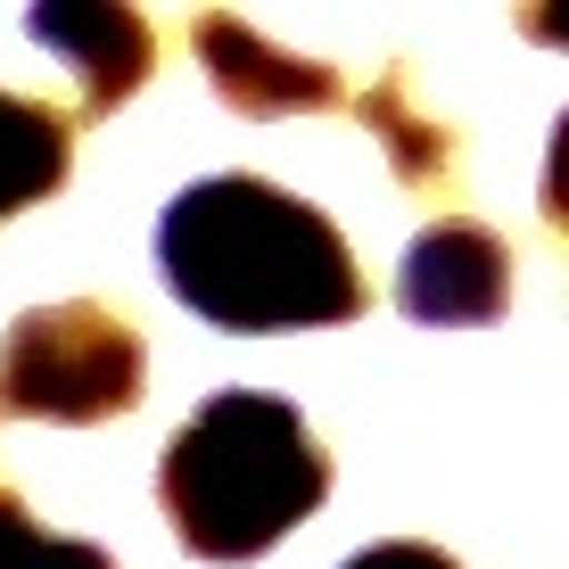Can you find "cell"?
Returning <instances> with one entry per match:
<instances>
[{"label":"cell","mask_w":569,"mask_h":569,"mask_svg":"<svg viewBox=\"0 0 569 569\" xmlns=\"http://www.w3.org/2000/svg\"><path fill=\"white\" fill-rule=\"evenodd\" d=\"M330 496V462L281 397L223 388L166 438L157 503L199 561H257Z\"/></svg>","instance_id":"2"},{"label":"cell","mask_w":569,"mask_h":569,"mask_svg":"<svg viewBox=\"0 0 569 569\" xmlns=\"http://www.w3.org/2000/svg\"><path fill=\"white\" fill-rule=\"evenodd\" d=\"M157 272L214 330H322L363 313V272L330 214L257 173L190 182L157 214Z\"/></svg>","instance_id":"1"},{"label":"cell","mask_w":569,"mask_h":569,"mask_svg":"<svg viewBox=\"0 0 569 569\" xmlns=\"http://www.w3.org/2000/svg\"><path fill=\"white\" fill-rule=\"evenodd\" d=\"M363 124H371V141L388 149V166H397L413 190L455 182V132H446L438 116L413 108V83H405V67H388L380 83L363 91Z\"/></svg>","instance_id":"8"},{"label":"cell","mask_w":569,"mask_h":569,"mask_svg":"<svg viewBox=\"0 0 569 569\" xmlns=\"http://www.w3.org/2000/svg\"><path fill=\"white\" fill-rule=\"evenodd\" d=\"M67 157H74V124L50 100H17L0 91V223L26 214L33 199H50L67 182Z\"/></svg>","instance_id":"7"},{"label":"cell","mask_w":569,"mask_h":569,"mask_svg":"<svg viewBox=\"0 0 569 569\" xmlns=\"http://www.w3.org/2000/svg\"><path fill=\"white\" fill-rule=\"evenodd\" d=\"M397 298L413 322H487L512 298V248L470 214H438L413 248H405Z\"/></svg>","instance_id":"4"},{"label":"cell","mask_w":569,"mask_h":569,"mask_svg":"<svg viewBox=\"0 0 569 569\" xmlns=\"http://www.w3.org/2000/svg\"><path fill=\"white\" fill-rule=\"evenodd\" d=\"M190 50H199L214 100L240 108V116H313V108H339V74H330L322 58L272 50L257 26H240V17H223V9L190 26Z\"/></svg>","instance_id":"5"},{"label":"cell","mask_w":569,"mask_h":569,"mask_svg":"<svg viewBox=\"0 0 569 569\" xmlns=\"http://www.w3.org/2000/svg\"><path fill=\"white\" fill-rule=\"evenodd\" d=\"M339 569H455L438 553V545H363L356 561H339Z\"/></svg>","instance_id":"10"},{"label":"cell","mask_w":569,"mask_h":569,"mask_svg":"<svg viewBox=\"0 0 569 569\" xmlns=\"http://www.w3.org/2000/svg\"><path fill=\"white\" fill-rule=\"evenodd\" d=\"M26 33L74 67V83H83V116L124 108L132 91L149 83V67H157L149 26L132 9H116V0H42V9L26 17Z\"/></svg>","instance_id":"6"},{"label":"cell","mask_w":569,"mask_h":569,"mask_svg":"<svg viewBox=\"0 0 569 569\" xmlns=\"http://www.w3.org/2000/svg\"><path fill=\"white\" fill-rule=\"evenodd\" d=\"M141 405V339L124 313L67 298L33 306L0 339V421H108Z\"/></svg>","instance_id":"3"},{"label":"cell","mask_w":569,"mask_h":569,"mask_svg":"<svg viewBox=\"0 0 569 569\" xmlns=\"http://www.w3.org/2000/svg\"><path fill=\"white\" fill-rule=\"evenodd\" d=\"M0 569H116L100 545H74V537H50L26 503L0 487Z\"/></svg>","instance_id":"9"}]
</instances>
